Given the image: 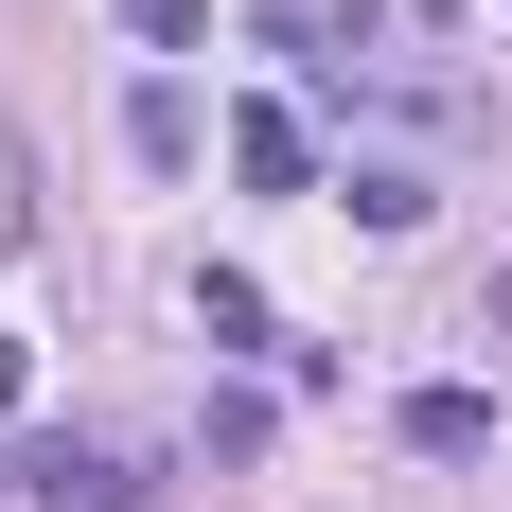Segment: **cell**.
I'll return each instance as SVG.
<instances>
[{
  "mask_svg": "<svg viewBox=\"0 0 512 512\" xmlns=\"http://www.w3.org/2000/svg\"><path fill=\"white\" fill-rule=\"evenodd\" d=\"M18 495L36 512H159V477L124 460V442H71V424H53V442H18Z\"/></svg>",
  "mask_w": 512,
  "mask_h": 512,
  "instance_id": "6da1fadb",
  "label": "cell"
},
{
  "mask_svg": "<svg viewBox=\"0 0 512 512\" xmlns=\"http://www.w3.org/2000/svg\"><path fill=\"white\" fill-rule=\"evenodd\" d=\"M124 142H142V159H159V177H177V159H195V142H212V124H195V89H177V71H159V89H124Z\"/></svg>",
  "mask_w": 512,
  "mask_h": 512,
  "instance_id": "277c9868",
  "label": "cell"
},
{
  "mask_svg": "<svg viewBox=\"0 0 512 512\" xmlns=\"http://www.w3.org/2000/svg\"><path fill=\"white\" fill-rule=\"evenodd\" d=\"M230 177H248V195H301V177H318L301 106H230Z\"/></svg>",
  "mask_w": 512,
  "mask_h": 512,
  "instance_id": "7a4b0ae2",
  "label": "cell"
},
{
  "mask_svg": "<svg viewBox=\"0 0 512 512\" xmlns=\"http://www.w3.org/2000/svg\"><path fill=\"white\" fill-rule=\"evenodd\" d=\"M18 389H36V371H18V336H0V424H18Z\"/></svg>",
  "mask_w": 512,
  "mask_h": 512,
  "instance_id": "52a82bcc",
  "label": "cell"
},
{
  "mask_svg": "<svg viewBox=\"0 0 512 512\" xmlns=\"http://www.w3.org/2000/svg\"><path fill=\"white\" fill-rule=\"evenodd\" d=\"M407 18H477V0H407Z\"/></svg>",
  "mask_w": 512,
  "mask_h": 512,
  "instance_id": "ba28073f",
  "label": "cell"
},
{
  "mask_svg": "<svg viewBox=\"0 0 512 512\" xmlns=\"http://www.w3.org/2000/svg\"><path fill=\"white\" fill-rule=\"evenodd\" d=\"M106 18H124L142 53H195V36H212V0H106Z\"/></svg>",
  "mask_w": 512,
  "mask_h": 512,
  "instance_id": "5b68a950",
  "label": "cell"
},
{
  "mask_svg": "<svg viewBox=\"0 0 512 512\" xmlns=\"http://www.w3.org/2000/svg\"><path fill=\"white\" fill-rule=\"evenodd\" d=\"M407 442L424 460H495V389H407Z\"/></svg>",
  "mask_w": 512,
  "mask_h": 512,
  "instance_id": "3957f363",
  "label": "cell"
},
{
  "mask_svg": "<svg viewBox=\"0 0 512 512\" xmlns=\"http://www.w3.org/2000/svg\"><path fill=\"white\" fill-rule=\"evenodd\" d=\"M477 336H512V265H495V283H477Z\"/></svg>",
  "mask_w": 512,
  "mask_h": 512,
  "instance_id": "8992f818",
  "label": "cell"
}]
</instances>
